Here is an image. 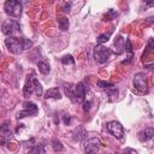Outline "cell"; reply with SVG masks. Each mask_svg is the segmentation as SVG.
I'll return each mask as SVG.
<instances>
[{"label":"cell","mask_w":154,"mask_h":154,"mask_svg":"<svg viewBox=\"0 0 154 154\" xmlns=\"http://www.w3.org/2000/svg\"><path fill=\"white\" fill-rule=\"evenodd\" d=\"M5 45L10 52L18 54V53H22L23 51L31 48L32 41L29 38H24V37L19 38L16 36H7V38H5Z\"/></svg>","instance_id":"cell-1"},{"label":"cell","mask_w":154,"mask_h":154,"mask_svg":"<svg viewBox=\"0 0 154 154\" xmlns=\"http://www.w3.org/2000/svg\"><path fill=\"white\" fill-rule=\"evenodd\" d=\"M23 93H24V96H26V97L32 95V94H35L37 97L42 96L43 88H42L41 83L37 81V78L35 77L34 73H31L30 76L26 77V81H25V84H24V88H23Z\"/></svg>","instance_id":"cell-2"},{"label":"cell","mask_w":154,"mask_h":154,"mask_svg":"<svg viewBox=\"0 0 154 154\" xmlns=\"http://www.w3.org/2000/svg\"><path fill=\"white\" fill-rule=\"evenodd\" d=\"M4 10H5V13L7 16L13 17V18H18L22 16L23 6H22V2L19 0H6L4 4Z\"/></svg>","instance_id":"cell-3"},{"label":"cell","mask_w":154,"mask_h":154,"mask_svg":"<svg viewBox=\"0 0 154 154\" xmlns=\"http://www.w3.org/2000/svg\"><path fill=\"white\" fill-rule=\"evenodd\" d=\"M111 54H112V51L102 45H97L94 48V60L96 63H100V64L106 63L109 59Z\"/></svg>","instance_id":"cell-4"},{"label":"cell","mask_w":154,"mask_h":154,"mask_svg":"<svg viewBox=\"0 0 154 154\" xmlns=\"http://www.w3.org/2000/svg\"><path fill=\"white\" fill-rule=\"evenodd\" d=\"M132 84L140 93H147L148 91V79H147L146 73H143V72L135 73L134 79H132Z\"/></svg>","instance_id":"cell-5"},{"label":"cell","mask_w":154,"mask_h":154,"mask_svg":"<svg viewBox=\"0 0 154 154\" xmlns=\"http://www.w3.org/2000/svg\"><path fill=\"white\" fill-rule=\"evenodd\" d=\"M19 29H20L19 23L16 19H7L1 25V31L6 36H14L19 31Z\"/></svg>","instance_id":"cell-6"},{"label":"cell","mask_w":154,"mask_h":154,"mask_svg":"<svg viewBox=\"0 0 154 154\" xmlns=\"http://www.w3.org/2000/svg\"><path fill=\"white\" fill-rule=\"evenodd\" d=\"M106 129H107V131H108L112 136H114V137L118 138V140H122V138L124 137V128H123V125H122L119 122L112 120V122L107 123V124H106Z\"/></svg>","instance_id":"cell-7"},{"label":"cell","mask_w":154,"mask_h":154,"mask_svg":"<svg viewBox=\"0 0 154 154\" xmlns=\"http://www.w3.org/2000/svg\"><path fill=\"white\" fill-rule=\"evenodd\" d=\"M37 111H38V108H37V105L35 102L25 101L23 103V109L18 113L17 118L19 119V118H23V117H26V116H34V114L37 113Z\"/></svg>","instance_id":"cell-8"},{"label":"cell","mask_w":154,"mask_h":154,"mask_svg":"<svg viewBox=\"0 0 154 154\" xmlns=\"http://www.w3.org/2000/svg\"><path fill=\"white\" fill-rule=\"evenodd\" d=\"M101 146V141L97 138V137H91V138H88L84 141V144H83V149L85 153L90 154V153H95L99 150Z\"/></svg>","instance_id":"cell-9"},{"label":"cell","mask_w":154,"mask_h":154,"mask_svg":"<svg viewBox=\"0 0 154 154\" xmlns=\"http://www.w3.org/2000/svg\"><path fill=\"white\" fill-rule=\"evenodd\" d=\"M88 91V87L85 84V81H81L75 85V96L77 102H83L85 99V94Z\"/></svg>","instance_id":"cell-10"},{"label":"cell","mask_w":154,"mask_h":154,"mask_svg":"<svg viewBox=\"0 0 154 154\" xmlns=\"http://www.w3.org/2000/svg\"><path fill=\"white\" fill-rule=\"evenodd\" d=\"M125 51V38L119 35L117 36V38L114 40V43H113V52L116 54H122L123 52Z\"/></svg>","instance_id":"cell-11"},{"label":"cell","mask_w":154,"mask_h":154,"mask_svg":"<svg viewBox=\"0 0 154 154\" xmlns=\"http://www.w3.org/2000/svg\"><path fill=\"white\" fill-rule=\"evenodd\" d=\"M153 136H154V130L152 128H146L144 130L140 131L138 135H137V137H138V140L141 142H147V141L152 140Z\"/></svg>","instance_id":"cell-12"},{"label":"cell","mask_w":154,"mask_h":154,"mask_svg":"<svg viewBox=\"0 0 154 154\" xmlns=\"http://www.w3.org/2000/svg\"><path fill=\"white\" fill-rule=\"evenodd\" d=\"M63 85H64L63 88H64L65 95H66L72 102L77 103V101H76V96H75V84H72V83H64Z\"/></svg>","instance_id":"cell-13"},{"label":"cell","mask_w":154,"mask_h":154,"mask_svg":"<svg viewBox=\"0 0 154 154\" xmlns=\"http://www.w3.org/2000/svg\"><path fill=\"white\" fill-rule=\"evenodd\" d=\"M43 97L45 99H58L59 100V99H61V93L57 87L51 88V89H48L43 93Z\"/></svg>","instance_id":"cell-14"},{"label":"cell","mask_w":154,"mask_h":154,"mask_svg":"<svg viewBox=\"0 0 154 154\" xmlns=\"http://www.w3.org/2000/svg\"><path fill=\"white\" fill-rule=\"evenodd\" d=\"M85 135H87V132H85L84 128H83V126H78V128L73 131V140H75V141H82V140H84Z\"/></svg>","instance_id":"cell-15"},{"label":"cell","mask_w":154,"mask_h":154,"mask_svg":"<svg viewBox=\"0 0 154 154\" xmlns=\"http://www.w3.org/2000/svg\"><path fill=\"white\" fill-rule=\"evenodd\" d=\"M37 69H38V71H40L42 75H47V73H49V71H51L49 65H48L47 63H45V61L37 63Z\"/></svg>","instance_id":"cell-16"},{"label":"cell","mask_w":154,"mask_h":154,"mask_svg":"<svg viewBox=\"0 0 154 154\" xmlns=\"http://www.w3.org/2000/svg\"><path fill=\"white\" fill-rule=\"evenodd\" d=\"M58 24H59V28H60L63 31H65V30L69 29V19H67L66 17H61V18L59 19Z\"/></svg>","instance_id":"cell-17"},{"label":"cell","mask_w":154,"mask_h":154,"mask_svg":"<svg viewBox=\"0 0 154 154\" xmlns=\"http://www.w3.org/2000/svg\"><path fill=\"white\" fill-rule=\"evenodd\" d=\"M0 131L2 132V134H5V135H10L11 136V130H10V122L8 120H6V122H4L2 123V125L0 126Z\"/></svg>","instance_id":"cell-18"},{"label":"cell","mask_w":154,"mask_h":154,"mask_svg":"<svg viewBox=\"0 0 154 154\" xmlns=\"http://www.w3.org/2000/svg\"><path fill=\"white\" fill-rule=\"evenodd\" d=\"M97 87L99 88H101V89H109V88H112V87H114V84L113 83H111V82H106V81H101V79H99L97 81Z\"/></svg>","instance_id":"cell-19"},{"label":"cell","mask_w":154,"mask_h":154,"mask_svg":"<svg viewBox=\"0 0 154 154\" xmlns=\"http://www.w3.org/2000/svg\"><path fill=\"white\" fill-rule=\"evenodd\" d=\"M52 148H53L54 152H61L64 149V147H63V144L59 140H53L52 141Z\"/></svg>","instance_id":"cell-20"},{"label":"cell","mask_w":154,"mask_h":154,"mask_svg":"<svg viewBox=\"0 0 154 154\" xmlns=\"http://www.w3.org/2000/svg\"><path fill=\"white\" fill-rule=\"evenodd\" d=\"M111 35H112V32H111V31H109V32H107V34H102V35H100V36L97 37V43H99V45H102V43L107 42V41L109 40Z\"/></svg>","instance_id":"cell-21"},{"label":"cell","mask_w":154,"mask_h":154,"mask_svg":"<svg viewBox=\"0 0 154 154\" xmlns=\"http://www.w3.org/2000/svg\"><path fill=\"white\" fill-rule=\"evenodd\" d=\"M61 63H63L64 65H69V64L73 65V64H75V58H73L72 55H70V54L64 55V57L61 58Z\"/></svg>","instance_id":"cell-22"},{"label":"cell","mask_w":154,"mask_h":154,"mask_svg":"<svg viewBox=\"0 0 154 154\" xmlns=\"http://www.w3.org/2000/svg\"><path fill=\"white\" fill-rule=\"evenodd\" d=\"M116 16H117V12H116L114 10H109V11L103 16V19H102V20H112V19L116 18Z\"/></svg>","instance_id":"cell-23"},{"label":"cell","mask_w":154,"mask_h":154,"mask_svg":"<svg viewBox=\"0 0 154 154\" xmlns=\"http://www.w3.org/2000/svg\"><path fill=\"white\" fill-rule=\"evenodd\" d=\"M29 152H30V153H45L46 149H45L42 146H34L32 148L29 149Z\"/></svg>","instance_id":"cell-24"},{"label":"cell","mask_w":154,"mask_h":154,"mask_svg":"<svg viewBox=\"0 0 154 154\" xmlns=\"http://www.w3.org/2000/svg\"><path fill=\"white\" fill-rule=\"evenodd\" d=\"M71 120H72V118H71L69 114H64V116H63V122H64V124H66V125H70Z\"/></svg>","instance_id":"cell-25"},{"label":"cell","mask_w":154,"mask_h":154,"mask_svg":"<svg viewBox=\"0 0 154 154\" xmlns=\"http://www.w3.org/2000/svg\"><path fill=\"white\" fill-rule=\"evenodd\" d=\"M90 106H91V101H83V109L85 111V112H88L89 109H90Z\"/></svg>","instance_id":"cell-26"},{"label":"cell","mask_w":154,"mask_h":154,"mask_svg":"<svg viewBox=\"0 0 154 154\" xmlns=\"http://www.w3.org/2000/svg\"><path fill=\"white\" fill-rule=\"evenodd\" d=\"M70 7H71V4L65 5V6H64V11H65V12H69V11H70Z\"/></svg>","instance_id":"cell-27"}]
</instances>
